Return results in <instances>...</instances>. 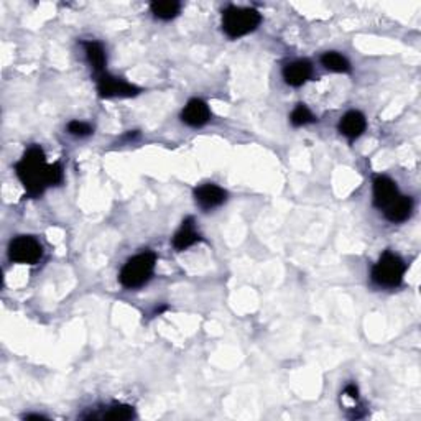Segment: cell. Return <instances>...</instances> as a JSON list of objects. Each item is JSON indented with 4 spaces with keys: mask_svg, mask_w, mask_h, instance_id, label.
<instances>
[{
    "mask_svg": "<svg viewBox=\"0 0 421 421\" xmlns=\"http://www.w3.org/2000/svg\"><path fill=\"white\" fill-rule=\"evenodd\" d=\"M97 91L101 97H132L139 94V88L109 73L97 76Z\"/></svg>",
    "mask_w": 421,
    "mask_h": 421,
    "instance_id": "6",
    "label": "cell"
},
{
    "mask_svg": "<svg viewBox=\"0 0 421 421\" xmlns=\"http://www.w3.org/2000/svg\"><path fill=\"white\" fill-rule=\"evenodd\" d=\"M195 200L202 209H214V207L224 205L227 200V193L217 184L207 183L195 189Z\"/></svg>",
    "mask_w": 421,
    "mask_h": 421,
    "instance_id": "8",
    "label": "cell"
},
{
    "mask_svg": "<svg viewBox=\"0 0 421 421\" xmlns=\"http://www.w3.org/2000/svg\"><path fill=\"white\" fill-rule=\"evenodd\" d=\"M157 255L153 252H144L132 257L124 267H122L119 280L125 288H139L145 285L153 275Z\"/></svg>",
    "mask_w": 421,
    "mask_h": 421,
    "instance_id": "3",
    "label": "cell"
},
{
    "mask_svg": "<svg viewBox=\"0 0 421 421\" xmlns=\"http://www.w3.org/2000/svg\"><path fill=\"white\" fill-rule=\"evenodd\" d=\"M321 63H323L326 69L333 71V73H349L351 71V64H349L347 58L336 53V51H328V53L321 56Z\"/></svg>",
    "mask_w": 421,
    "mask_h": 421,
    "instance_id": "15",
    "label": "cell"
},
{
    "mask_svg": "<svg viewBox=\"0 0 421 421\" xmlns=\"http://www.w3.org/2000/svg\"><path fill=\"white\" fill-rule=\"evenodd\" d=\"M406 265L399 255L385 252L372 268V280L378 287L395 288L403 282Z\"/></svg>",
    "mask_w": 421,
    "mask_h": 421,
    "instance_id": "4",
    "label": "cell"
},
{
    "mask_svg": "<svg viewBox=\"0 0 421 421\" xmlns=\"http://www.w3.org/2000/svg\"><path fill=\"white\" fill-rule=\"evenodd\" d=\"M290 120L295 127H303L306 124H313L316 119H315L313 113H311L310 109L305 106V104H298V106L295 107V111L291 112Z\"/></svg>",
    "mask_w": 421,
    "mask_h": 421,
    "instance_id": "18",
    "label": "cell"
},
{
    "mask_svg": "<svg viewBox=\"0 0 421 421\" xmlns=\"http://www.w3.org/2000/svg\"><path fill=\"white\" fill-rule=\"evenodd\" d=\"M43 249L36 239L30 235H18L8 245V258L17 263L33 265L41 258Z\"/></svg>",
    "mask_w": 421,
    "mask_h": 421,
    "instance_id": "5",
    "label": "cell"
},
{
    "mask_svg": "<svg viewBox=\"0 0 421 421\" xmlns=\"http://www.w3.org/2000/svg\"><path fill=\"white\" fill-rule=\"evenodd\" d=\"M262 17L255 8L227 7L222 12V30L229 38H240L249 35L260 25Z\"/></svg>",
    "mask_w": 421,
    "mask_h": 421,
    "instance_id": "2",
    "label": "cell"
},
{
    "mask_svg": "<svg viewBox=\"0 0 421 421\" xmlns=\"http://www.w3.org/2000/svg\"><path fill=\"white\" fill-rule=\"evenodd\" d=\"M200 239V234H198L195 227V219L188 217V219L183 222V226L179 227L178 233L174 234L173 247L181 252V250H186L188 247H191V245H195Z\"/></svg>",
    "mask_w": 421,
    "mask_h": 421,
    "instance_id": "12",
    "label": "cell"
},
{
    "mask_svg": "<svg viewBox=\"0 0 421 421\" xmlns=\"http://www.w3.org/2000/svg\"><path fill=\"white\" fill-rule=\"evenodd\" d=\"M68 132L74 137H88L92 134V127L86 124V122L73 120L68 124Z\"/></svg>",
    "mask_w": 421,
    "mask_h": 421,
    "instance_id": "19",
    "label": "cell"
},
{
    "mask_svg": "<svg viewBox=\"0 0 421 421\" xmlns=\"http://www.w3.org/2000/svg\"><path fill=\"white\" fill-rule=\"evenodd\" d=\"M413 211V200L410 196H399L392 205L384 209L385 217L390 222H403Z\"/></svg>",
    "mask_w": 421,
    "mask_h": 421,
    "instance_id": "13",
    "label": "cell"
},
{
    "mask_svg": "<svg viewBox=\"0 0 421 421\" xmlns=\"http://www.w3.org/2000/svg\"><path fill=\"white\" fill-rule=\"evenodd\" d=\"M367 120L364 117L362 112L351 111L343 117L339 122V132L344 137H347L349 140H356L366 132Z\"/></svg>",
    "mask_w": 421,
    "mask_h": 421,
    "instance_id": "11",
    "label": "cell"
},
{
    "mask_svg": "<svg viewBox=\"0 0 421 421\" xmlns=\"http://www.w3.org/2000/svg\"><path fill=\"white\" fill-rule=\"evenodd\" d=\"M17 177L30 196H38L46 186L58 184L63 179V170L60 163H46L45 151L40 146H30L20 162L15 165Z\"/></svg>",
    "mask_w": 421,
    "mask_h": 421,
    "instance_id": "1",
    "label": "cell"
},
{
    "mask_svg": "<svg viewBox=\"0 0 421 421\" xmlns=\"http://www.w3.org/2000/svg\"><path fill=\"white\" fill-rule=\"evenodd\" d=\"M359 392H357V387L356 385H347V389H346V395H349L351 396L352 400H357V395Z\"/></svg>",
    "mask_w": 421,
    "mask_h": 421,
    "instance_id": "20",
    "label": "cell"
},
{
    "mask_svg": "<svg viewBox=\"0 0 421 421\" xmlns=\"http://www.w3.org/2000/svg\"><path fill=\"white\" fill-rule=\"evenodd\" d=\"M179 4L172 0H163V2H153L150 6L151 13L160 20H172L179 13Z\"/></svg>",
    "mask_w": 421,
    "mask_h": 421,
    "instance_id": "16",
    "label": "cell"
},
{
    "mask_svg": "<svg viewBox=\"0 0 421 421\" xmlns=\"http://www.w3.org/2000/svg\"><path fill=\"white\" fill-rule=\"evenodd\" d=\"M27 420H45V416H41V415H28V416H25Z\"/></svg>",
    "mask_w": 421,
    "mask_h": 421,
    "instance_id": "21",
    "label": "cell"
},
{
    "mask_svg": "<svg viewBox=\"0 0 421 421\" xmlns=\"http://www.w3.org/2000/svg\"><path fill=\"white\" fill-rule=\"evenodd\" d=\"M311 74H313V66L306 60L293 61L283 69V78H285L287 84H290L293 88L303 86L311 78Z\"/></svg>",
    "mask_w": 421,
    "mask_h": 421,
    "instance_id": "10",
    "label": "cell"
},
{
    "mask_svg": "<svg viewBox=\"0 0 421 421\" xmlns=\"http://www.w3.org/2000/svg\"><path fill=\"white\" fill-rule=\"evenodd\" d=\"M211 111L201 99H191L181 112V120L189 127H202L209 122Z\"/></svg>",
    "mask_w": 421,
    "mask_h": 421,
    "instance_id": "9",
    "label": "cell"
},
{
    "mask_svg": "<svg viewBox=\"0 0 421 421\" xmlns=\"http://www.w3.org/2000/svg\"><path fill=\"white\" fill-rule=\"evenodd\" d=\"M84 51H86L89 64H91V68L94 71H96L97 76L107 73L106 50H104V46L99 43V41H86V43H84Z\"/></svg>",
    "mask_w": 421,
    "mask_h": 421,
    "instance_id": "14",
    "label": "cell"
},
{
    "mask_svg": "<svg viewBox=\"0 0 421 421\" xmlns=\"http://www.w3.org/2000/svg\"><path fill=\"white\" fill-rule=\"evenodd\" d=\"M399 196V188L389 177H377L373 179V205L378 209H387Z\"/></svg>",
    "mask_w": 421,
    "mask_h": 421,
    "instance_id": "7",
    "label": "cell"
},
{
    "mask_svg": "<svg viewBox=\"0 0 421 421\" xmlns=\"http://www.w3.org/2000/svg\"><path fill=\"white\" fill-rule=\"evenodd\" d=\"M135 413H134V408H130V406L127 405H113V406H109L107 411H104V413H101L99 416H96V418H102V420H130L134 418Z\"/></svg>",
    "mask_w": 421,
    "mask_h": 421,
    "instance_id": "17",
    "label": "cell"
}]
</instances>
